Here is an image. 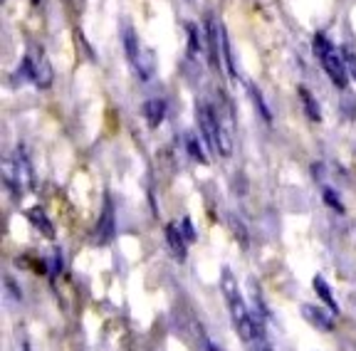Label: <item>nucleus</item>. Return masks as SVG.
Listing matches in <instances>:
<instances>
[{
	"label": "nucleus",
	"instance_id": "423d86ee",
	"mask_svg": "<svg viewBox=\"0 0 356 351\" xmlns=\"http://www.w3.org/2000/svg\"><path fill=\"white\" fill-rule=\"evenodd\" d=\"M166 240L173 255L178 257V262H186V257H188V240L178 230V225H166Z\"/></svg>",
	"mask_w": 356,
	"mask_h": 351
},
{
	"label": "nucleus",
	"instance_id": "20e7f679",
	"mask_svg": "<svg viewBox=\"0 0 356 351\" xmlns=\"http://www.w3.org/2000/svg\"><path fill=\"white\" fill-rule=\"evenodd\" d=\"M206 40H208V60L213 67H220V52H222V25L216 20V15H208L206 20Z\"/></svg>",
	"mask_w": 356,
	"mask_h": 351
},
{
	"label": "nucleus",
	"instance_id": "412c9836",
	"mask_svg": "<svg viewBox=\"0 0 356 351\" xmlns=\"http://www.w3.org/2000/svg\"><path fill=\"white\" fill-rule=\"evenodd\" d=\"M62 268H65V262H62V252L55 250V255H52V270H50L52 277H57V275L62 272Z\"/></svg>",
	"mask_w": 356,
	"mask_h": 351
},
{
	"label": "nucleus",
	"instance_id": "9b49d317",
	"mask_svg": "<svg viewBox=\"0 0 356 351\" xmlns=\"http://www.w3.org/2000/svg\"><path fill=\"white\" fill-rule=\"evenodd\" d=\"M144 114H146V122L149 126H159L166 117V101L163 99H149L144 104Z\"/></svg>",
	"mask_w": 356,
	"mask_h": 351
},
{
	"label": "nucleus",
	"instance_id": "6ab92c4d",
	"mask_svg": "<svg viewBox=\"0 0 356 351\" xmlns=\"http://www.w3.org/2000/svg\"><path fill=\"white\" fill-rule=\"evenodd\" d=\"M230 228H233L235 238H240V243H243V245H248V230L243 228V223H240L238 218H230Z\"/></svg>",
	"mask_w": 356,
	"mask_h": 351
},
{
	"label": "nucleus",
	"instance_id": "6e6552de",
	"mask_svg": "<svg viewBox=\"0 0 356 351\" xmlns=\"http://www.w3.org/2000/svg\"><path fill=\"white\" fill-rule=\"evenodd\" d=\"M28 220L33 223V228H38L47 240H55V225L47 220V215H44L42 208H30V211H28Z\"/></svg>",
	"mask_w": 356,
	"mask_h": 351
},
{
	"label": "nucleus",
	"instance_id": "4be33fe9",
	"mask_svg": "<svg viewBox=\"0 0 356 351\" xmlns=\"http://www.w3.org/2000/svg\"><path fill=\"white\" fill-rule=\"evenodd\" d=\"M255 351H273V346H270L267 336H265V339H257V341H255Z\"/></svg>",
	"mask_w": 356,
	"mask_h": 351
},
{
	"label": "nucleus",
	"instance_id": "0eeeda50",
	"mask_svg": "<svg viewBox=\"0 0 356 351\" xmlns=\"http://www.w3.org/2000/svg\"><path fill=\"white\" fill-rule=\"evenodd\" d=\"M97 233H99L102 245H109L111 240H114V206H111L109 198H106V203H104V213H102V218H99Z\"/></svg>",
	"mask_w": 356,
	"mask_h": 351
},
{
	"label": "nucleus",
	"instance_id": "9d476101",
	"mask_svg": "<svg viewBox=\"0 0 356 351\" xmlns=\"http://www.w3.org/2000/svg\"><path fill=\"white\" fill-rule=\"evenodd\" d=\"M312 287H314V292L319 295V300H322L334 314H339V304H337V300H334V295H332V287H329V284L324 282L322 275H317V277L312 279Z\"/></svg>",
	"mask_w": 356,
	"mask_h": 351
},
{
	"label": "nucleus",
	"instance_id": "f03ea898",
	"mask_svg": "<svg viewBox=\"0 0 356 351\" xmlns=\"http://www.w3.org/2000/svg\"><path fill=\"white\" fill-rule=\"evenodd\" d=\"M22 65L28 67L30 82H35V87H40V90H50L55 74H52V65H50V60H47V55H44L42 47H38V45L30 47L28 57L22 60Z\"/></svg>",
	"mask_w": 356,
	"mask_h": 351
},
{
	"label": "nucleus",
	"instance_id": "5701e85b",
	"mask_svg": "<svg viewBox=\"0 0 356 351\" xmlns=\"http://www.w3.org/2000/svg\"><path fill=\"white\" fill-rule=\"evenodd\" d=\"M6 287H8V290L13 292V295H15V300H22V292L17 290L15 284H13V279H10V277H6Z\"/></svg>",
	"mask_w": 356,
	"mask_h": 351
},
{
	"label": "nucleus",
	"instance_id": "a211bd4d",
	"mask_svg": "<svg viewBox=\"0 0 356 351\" xmlns=\"http://www.w3.org/2000/svg\"><path fill=\"white\" fill-rule=\"evenodd\" d=\"M200 50H203V47H200L198 33H195V28H193V25H188V55H191V57H195Z\"/></svg>",
	"mask_w": 356,
	"mask_h": 351
},
{
	"label": "nucleus",
	"instance_id": "39448f33",
	"mask_svg": "<svg viewBox=\"0 0 356 351\" xmlns=\"http://www.w3.org/2000/svg\"><path fill=\"white\" fill-rule=\"evenodd\" d=\"M302 317L307 319L309 327L317 329V332H332L334 329L332 314L324 312V309H319V307H314V304H302Z\"/></svg>",
	"mask_w": 356,
	"mask_h": 351
},
{
	"label": "nucleus",
	"instance_id": "f3484780",
	"mask_svg": "<svg viewBox=\"0 0 356 351\" xmlns=\"http://www.w3.org/2000/svg\"><path fill=\"white\" fill-rule=\"evenodd\" d=\"M344 62H346V72H349V77L356 82V52L351 50V47H344Z\"/></svg>",
	"mask_w": 356,
	"mask_h": 351
},
{
	"label": "nucleus",
	"instance_id": "ddd939ff",
	"mask_svg": "<svg viewBox=\"0 0 356 351\" xmlns=\"http://www.w3.org/2000/svg\"><path fill=\"white\" fill-rule=\"evenodd\" d=\"M248 92H250V97H252V104H255V109L260 112V117L265 119L267 124H273V112L267 109V104H265V99H262V95H260V90H257L255 84H248Z\"/></svg>",
	"mask_w": 356,
	"mask_h": 351
},
{
	"label": "nucleus",
	"instance_id": "1a4fd4ad",
	"mask_svg": "<svg viewBox=\"0 0 356 351\" xmlns=\"http://www.w3.org/2000/svg\"><path fill=\"white\" fill-rule=\"evenodd\" d=\"M124 50H127V57L129 62H131V67L136 70V65H139V57H141V45H139V38H136V33H134L131 28H124Z\"/></svg>",
	"mask_w": 356,
	"mask_h": 351
},
{
	"label": "nucleus",
	"instance_id": "f8f14e48",
	"mask_svg": "<svg viewBox=\"0 0 356 351\" xmlns=\"http://www.w3.org/2000/svg\"><path fill=\"white\" fill-rule=\"evenodd\" d=\"M300 99H302V106H305L307 119H309V122H314V124L322 122V109H319L317 99H314V97H312L305 87H300Z\"/></svg>",
	"mask_w": 356,
	"mask_h": 351
},
{
	"label": "nucleus",
	"instance_id": "dca6fc26",
	"mask_svg": "<svg viewBox=\"0 0 356 351\" xmlns=\"http://www.w3.org/2000/svg\"><path fill=\"white\" fill-rule=\"evenodd\" d=\"M324 203H327L329 208H334L337 213H344V206H341V201H339V195L334 193L332 188H324Z\"/></svg>",
	"mask_w": 356,
	"mask_h": 351
},
{
	"label": "nucleus",
	"instance_id": "2eb2a0df",
	"mask_svg": "<svg viewBox=\"0 0 356 351\" xmlns=\"http://www.w3.org/2000/svg\"><path fill=\"white\" fill-rule=\"evenodd\" d=\"M186 149H188V154H191V156H193V161H198V163H208L206 154H203V149H200L198 139H195L193 134H186Z\"/></svg>",
	"mask_w": 356,
	"mask_h": 351
},
{
	"label": "nucleus",
	"instance_id": "f257e3e1",
	"mask_svg": "<svg viewBox=\"0 0 356 351\" xmlns=\"http://www.w3.org/2000/svg\"><path fill=\"white\" fill-rule=\"evenodd\" d=\"M312 47H314V55L319 57L324 72L329 74V79H332L334 87L346 90V84H349V72H346L344 52H337V47H334L324 35H314Z\"/></svg>",
	"mask_w": 356,
	"mask_h": 351
},
{
	"label": "nucleus",
	"instance_id": "aec40b11",
	"mask_svg": "<svg viewBox=\"0 0 356 351\" xmlns=\"http://www.w3.org/2000/svg\"><path fill=\"white\" fill-rule=\"evenodd\" d=\"M181 233H184V238L188 240V243L195 240V230H193V223H191V218H184V220H181Z\"/></svg>",
	"mask_w": 356,
	"mask_h": 351
},
{
	"label": "nucleus",
	"instance_id": "b1692460",
	"mask_svg": "<svg viewBox=\"0 0 356 351\" xmlns=\"http://www.w3.org/2000/svg\"><path fill=\"white\" fill-rule=\"evenodd\" d=\"M203 344H206V349H208V351H222L220 346H216V344H213V341L208 339V336H203Z\"/></svg>",
	"mask_w": 356,
	"mask_h": 351
},
{
	"label": "nucleus",
	"instance_id": "7ed1b4c3",
	"mask_svg": "<svg viewBox=\"0 0 356 351\" xmlns=\"http://www.w3.org/2000/svg\"><path fill=\"white\" fill-rule=\"evenodd\" d=\"M195 119L200 124V131H203V139H206L208 149L213 154H220V122H218L216 112L208 104H198L195 106Z\"/></svg>",
	"mask_w": 356,
	"mask_h": 351
},
{
	"label": "nucleus",
	"instance_id": "4468645a",
	"mask_svg": "<svg viewBox=\"0 0 356 351\" xmlns=\"http://www.w3.org/2000/svg\"><path fill=\"white\" fill-rule=\"evenodd\" d=\"M220 287H222V295H225V300H233V297H238V279L233 277V272H230L228 268L222 270V279H220Z\"/></svg>",
	"mask_w": 356,
	"mask_h": 351
}]
</instances>
